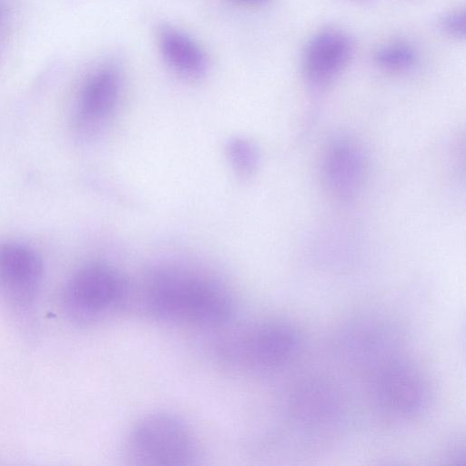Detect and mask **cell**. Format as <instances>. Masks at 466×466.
<instances>
[{
    "instance_id": "17",
    "label": "cell",
    "mask_w": 466,
    "mask_h": 466,
    "mask_svg": "<svg viewBox=\"0 0 466 466\" xmlns=\"http://www.w3.org/2000/svg\"><path fill=\"white\" fill-rule=\"evenodd\" d=\"M2 15H3V7H2V4L0 3V19H1Z\"/></svg>"
},
{
    "instance_id": "13",
    "label": "cell",
    "mask_w": 466,
    "mask_h": 466,
    "mask_svg": "<svg viewBox=\"0 0 466 466\" xmlns=\"http://www.w3.org/2000/svg\"><path fill=\"white\" fill-rule=\"evenodd\" d=\"M229 160L235 170L241 175L253 171L257 164V152L254 147L243 139H234L227 148Z\"/></svg>"
},
{
    "instance_id": "4",
    "label": "cell",
    "mask_w": 466,
    "mask_h": 466,
    "mask_svg": "<svg viewBox=\"0 0 466 466\" xmlns=\"http://www.w3.org/2000/svg\"><path fill=\"white\" fill-rule=\"evenodd\" d=\"M124 453L127 462L136 466H190L199 459L191 428L166 411L139 419L127 433Z\"/></svg>"
},
{
    "instance_id": "10",
    "label": "cell",
    "mask_w": 466,
    "mask_h": 466,
    "mask_svg": "<svg viewBox=\"0 0 466 466\" xmlns=\"http://www.w3.org/2000/svg\"><path fill=\"white\" fill-rule=\"evenodd\" d=\"M289 414L303 428L319 430L339 420V401L327 384L307 382L298 387L289 402Z\"/></svg>"
},
{
    "instance_id": "12",
    "label": "cell",
    "mask_w": 466,
    "mask_h": 466,
    "mask_svg": "<svg viewBox=\"0 0 466 466\" xmlns=\"http://www.w3.org/2000/svg\"><path fill=\"white\" fill-rule=\"evenodd\" d=\"M373 60L383 70L404 72L417 64L418 53L408 42L393 41L380 46L375 51Z\"/></svg>"
},
{
    "instance_id": "9",
    "label": "cell",
    "mask_w": 466,
    "mask_h": 466,
    "mask_svg": "<svg viewBox=\"0 0 466 466\" xmlns=\"http://www.w3.org/2000/svg\"><path fill=\"white\" fill-rule=\"evenodd\" d=\"M157 45L164 63L178 76L196 79L206 74L207 53L185 30L169 24L160 25L157 30Z\"/></svg>"
},
{
    "instance_id": "6",
    "label": "cell",
    "mask_w": 466,
    "mask_h": 466,
    "mask_svg": "<svg viewBox=\"0 0 466 466\" xmlns=\"http://www.w3.org/2000/svg\"><path fill=\"white\" fill-rule=\"evenodd\" d=\"M118 62L109 59L98 65L80 86L73 124L77 135L83 138L96 134L116 107L124 81Z\"/></svg>"
},
{
    "instance_id": "1",
    "label": "cell",
    "mask_w": 466,
    "mask_h": 466,
    "mask_svg": "<svg viewBox=\"0 0 466 466\" xmlns=\"http://www.w3.org/2000/svg\"><path fill=\"white\" fill-rule=\"evenodd\" d=\"M141 291L142 311L166 323L218 328L234 313V299L228 287L214 276L187 266L154 268Z\"/></svg>"
},
{
    "instance_id": "8",
    "label": "cell",
    "mask_w": 466,
    "mask_h": 466,
    "mask_svg": "<svg viewBox=\"0 0 466 466\" xmlns=\"http://www.w3.org/2000/svg\"><path fill=\"white\" fill-rule=\"evenodd\" d=\"M378 400L389 413L401 418L419 415L430 400L423 376L413 367L394 362L383 367L377 378Z\"/></svg>"
},
{
    "instance_id": "16",
    "label": "cell",
    "mask_w": 466,
    "mask_h": 466,
    "mask_svg": "<svg viewBox=\"0 0 466 466\" xmlns=\"http://www.w3.org/2000/svg\"><path fill=\"white\" fill-rule=\"evenodd\" d=\"M349 2H351L353 4H357V5H370L371 3H373L375 0H347Z\"/></svg>"
},
{
    "instance_id": "11",
    "label": "cell",
    "mask_w": 466,
    "mask_h": 466,
    "mask_svg": "<svg viewBox=\"0 0 466 466\" xmlns=\"http://www.w3.org/2000/svg\"><path fill=\"white\" fill-rule=\"evenodd\" d=\"M328 185L340 197L352 195L362 174V156L349 142L336 144L329 152L325 163Z\"/></svg>"
},
{
    "instance_id": "15",
    "label": "cell",
    "mask_w": 466,
    "mask_h": 466,
    "mask_svg": "<svg viewBox=\"0 0 466 466\" xmlns=\"http://www.w3.org/2000/svg\"><path fill=\"white\" fill-rule=\"evenodd\" d=\"M238 5L258 6L268 3L269 0H228Z\"/></svg>"
},
{
    "instance_id": "7",
    "label": "cell",
    "mask_w": 466,
    "mask_h": 466,
    "mask_svg": "<svg viewBox=\"0 0 466 466\" xmlns=\"http://www.w3.org/2000/svg\"><path fill=\"white\" fill-rule=\"evenodd\" d=\"M355 49L352 36L338 27L316 32L307 42L301 56L302 73L312 87L330 83L349 64Z\"/></svg>"
},
{
    "instance_id": "2",
    "label": "cell",
    "mask_w": 466,
    "mask_h": 466,
    "mask_svg": "<svg viewBox=\"0 0 466 466\" xmlns=\"http://www.w3.org/2000/svg\"><path fill=\"white\" fill-rule=\"evenodd\" d=\"M301 344L298 329L282 320H268L239 329L218 348L224 368L238 375L258 376L289 364Z\"/></svg>"
},
{
    "instance_id": "14",
    "label": "cell",
    "mask_w": 466,
    "mask_h": 466,
    "mask_svg": "<svg viewBox=\"0 0 466 466\" xmlns=\"http://www.w3.org/2000/svg\"><path fill=\"white\" fill-rule=\"evenodd\" d=\"M438 27L447 36L461 39L466 34V16L462 10H452L442 15L438 20Z\"/></svg>"
},
{
    "instance_id": "5",
    "label": "cell",
    "mask_w": 466,
    "mask_h": 466,
    "mask_svg": "<svg viewBox=\"0 0 466 466\" xmlns=\"http://www.w3.org/2000/svg\"><path fill=\"white\" fill-rule=\"evenodd\" d=\"M44 279V263L32 247L0 241V301L19 318L32 314Z\"/></svg>"
},
{
    "instance_id": "3",
    "label": "cell",
    "mask_w": 466,
    "mask_h": 466,
    "mask_svg": "<svg viewBox=\"0 0 466 466\" xmlns=\"http://www.w3.org/2000/svg\"><path fill=\"white\" fill-rule=\"evenodd\" d=\"M131 287L113 267L98 262L76 269L61 291L66 318L79 327H93L127 306Z\"/></svg>"
}]
</instances>
